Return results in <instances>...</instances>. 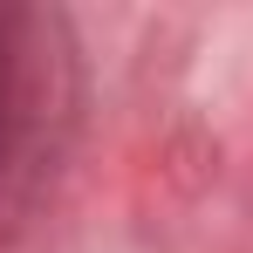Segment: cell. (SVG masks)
I'll list each match as a JSON object with an SVG mask.
<instances>
[{
  "label": "cell",
  "instance_id": "obj_1",
  "mask_svg": "<svg viewBox=\"0 0 253 253\" xmlns=\"http://www.w3.org/2000/svg\"><path fill=\"white\" fill-rule=\"evenodd\" d=\"M14 21H0V151H7V130H14V89H21V76H14Z\"/></svg>",
  "mask_w": 253,
  "mask_h": 253
}]
</instances>
